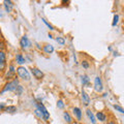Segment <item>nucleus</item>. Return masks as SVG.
Returning <instances> with one entry per match:
<instances>
[{
    "label": "nucleus",
    "mask_w": 124,
    "mask_h": 124,
    "mask_svg": "<svg viewBox=\"0 0 124 124\" xmlns=\"http://www.w3.org/2000/svg\"><path fill=\"white\" fill-rule=\"evenodd\" d=\"M82 100H83V103L86 107L89 106V103H90V97H89V95L84 90H82Z\"/></svg>",
    "instance_id": "obj_9"
},
{
    "label": "nucleus",
    "mask_w": 124,
    "mask_h": 124,
    "mask_svg": "<svg viewBox=\"0 0 124 124\" xmlns=\"http://www.w3.org/2000/svg\"><path fill=\"white\" fill-rule=\"evenodd\" d=\"M57 108H64V103H63V100L62 99H59L57 101Z\"/></svg>",
    "instance_id": "obj_22"
},
{
    "label": "nucleus",
    "mask_w": 124,
    "mask_h": 124,
    "mask_svg": "<svg viewBox=\"0 0 124 124\" xmlns=\"http://www.w3.org/2000/svg\"><path fill=\"white\" fill-rule=\"evenodd\" d=\"M6 67V55L3 51H0V72L4 71Z\"/></svg>",
    "instance_id": "obj_5"
},
{
    "label": "nucleus",
    "mask_w": 124,
    "mask_h": 124,
    "mask_svg": "<svg viewBox=\"0 0 124 124\" xmlns=\"http://www.w3.org/2000/svg\"><path fill=\"white\" fill-rule=\"evenodd\" d=\"M118 22H119V16L118 15H114V21H113V26H116L118 24Z\"/></svg>",
    "instance_id": "obj_23"
},
{
    "label": "nucleus",
    "mask_w": 124,
    "mask_h": 124,
    "mask_svg": "<svg viewBox=\"0 0 124 124\" xmlns=\"http://www.w3.org/2000/svg\"><path fill=\"white\" fill-rule=\"evenodd\" d=\"M86 114H87V116H88V118H89V120L91 121V123L92 124H96V118H95V116H94V114H93V112L91 111V110H88L86 111Z\"/></svg>",
    "instance_id": "obj_11"
},
{
    "label": "nucleus",
    "mask_w": 124,
    "mask_h": 124,
    "mask_svg": "<svg viewBox=\"0 0 124 124\" xmlns=\"http://www.w3.org/2000/svg\"><path fill=\"white\" fill-rule=\"evenodd\" d=\"M81 81H82V84L84 85V86L89 85V83H90V79H89V77L87 75H84V76L81 77Z\"/></svg>",
    "instance_id": "obj_17"
},
{
    "label": "nucleus",
    "mask_w": 124,
    "mask_h": 124,
    "mask_svg": "<svg viewBox=\"0 0 124 124\" xmlns=\"http://www.w3.org/2000/svg\"><path fill=\"white\" fill-rule=\"evenodd\" d=\"M36 108L37 110L39 111V113L41 114V117L44 120H46V121H48V120L50 119V113L48 112V110L46 108V107L42 104L41 102H36Z\"/></svg>",
    "instance_id": "obj_2"
},
{
    "label": "nucleus",
    "mask_w": 124,
    "mask_h": 124,
    "mask_svg": "<svg viewBox=\"0 0 124 124\" xmlns=\"http://www.w3.org/2000/svg\"><path fill=\"white\" fill-rule=\"evenodd\" d=\"M42 50H44V52L46 54H52L54 52V46L52 45H46L44 48H42Z\"/></svg>",
    "instance_id": "obj_14"
},
{
    "label": "nucleus",
    "mask_w": 124,
    "mask_h": 124,
    "mask_svg": "<svg viewBox=\"0 0 124 124\" xmlns=\"http://www.w3.org/2000/svg\"><path fill=\"white\" fill-rule=\"evenodd\" d=\"M16 61H17L18 64L23 65L26 62V59H25V57L23 56L21 53H17V54H16Z\"/></svg>",
    "instance_id": "obj_8"
},
{
    "label": "nucleus",
    "mask_w": 124,
    "mask_h": 124,
    "mask_svg": "<svg viewBox=\"0 0 124 124\" xmlns=\"http://www.w3.org/2000/svg\"><path fill=\"white\" fill-rule=\"evenodd\" d=\"M18 86H19V81H18V79H15L13 82H9V83H7L5 85L4 88H3V90L1 91V94L2 93L7 92V91H14L15 92Z\"/></svg>",
    "instance_id": "obj_3"
},
{
    "label": "nucleus",
    "mask_w": 124,
    "mask_h": 124,
    "mask_svg": "<svg viewBox=\"0 0 124 124\" xmlns=\"http://www.w3.org/2000/svg\"><path fill=\"white\" fill-rule=\"evenodd\" d=\"M41 21H42V22H44V23H45V24L46 25V27H48V28H49L50 30H54V27H53V26H52L51 24H50V23H49L48 21H46V19H44V18H42V19H41Z\"/></svg>",
    "instance_id": "obj_20"
},
{
    "label": "nucleus",
    "mask_w": 124,
    "mask_h": 124,
    "mask_svg": "<svg viewBox=\"0 0 124 124\" xmlns=\"http://www.w3.org/2000/svg\"><path fill=\"white\" fill-rule=\"evenodd\" d=\"M4 108H5V103L4 102H0V111L4 110Z\"/></svg>",
    "instance_id": "obj_26"
},
{
    "label": "nucleus",
    "mask_w": 124,
    "mask_h": 124,
    "mask_svg": "<svg viewBox=\"0 0 124 124\" xmlns=\"http://www.w3.org/2000/svg\"><path fill=\"white\" fill-rule=\"evenodd\" d=\"M108 124H116V123H115V122H114V121H110V122H108Z\"/></svg>",
    "instance_id": "obj_27"
},
{
    "label": "nucleus",
    "mask_w": 124,
    "mask_h": 124,
    "mask_svg": "<svg viewBox=\"0 0 124 124\" xmlns=\"http://www.w3.org/2000/svg\"><path fill=\"white\" fill-rule=\"evenodd\" d=\"M72 113L73 115L76 116V118L78 120H82V111H81V108H72Z\"/></svg>",
    "instance_id": "obj_10"
},
{
    "label": "nucleus",
    "mask_w": 124,
    "mask_h": 124,
    "mask_svg": "<svg viewBox=\"0 0 124 124\" xmlns=\"http://www.w3.org/2000/svg\"><path fill=\"white\" fill-rule=\"evenodd\" d=\"M63 118L65 120V122L68 123V124H70L72 122V117L70 116V114H69L68 112H64L63 113Z\"/></svg>",
    "instance_id": "obj_15"
},
{
    "label": "nucleus",
    "mask_w": 124,
    "mask_h": 124,
    "mask_svg": "<svg viewBox=\"0 0 124 124\" xmlns=\"http://www.w3.org/2000/svg\"><path fill=\"white\" fill-rule=\"evenodd\" d=\"M15 92L17 93L18 95H20L21 93L23 92V87H22V86H20V85H19V86L17 87V89H16V91H15Z\"/></svg>",
    "instance_id": "obj_24"
},
{
    "label": "nucleus",
    "mask_w": 124,
    "mask_h": 124,
    "mask_svg": "<svg viewBox=\"0 0 124 124\" xmlns=\"http://www.w3.org/2000/svg\"><path fill=\"white\" fill-rule=\"evenodd\" d=\"M20 46H21V48L23 50H26V49H28L29 46H31V42L29 40V38L27 37V35H24L22 38H21V40H20Z\"/></svg>",
    "instance_id": "obj_6"
},
{
    "label": "nucleus",
    "mask_w": 124,
    "mask_h": 124,
    "mask_svg": "<svg viewBox=\"0 0 124 124\" xmlns=\"http://www.w3.org/2000/svg\"><path fill=\"white\" fill-rule=\"evenodd\" d=\"M56 41H57L60 46H64V44H65L64 38H63V37H61V36H57V37H56Z\"/></svg>",
    "instance_id": "obj_19"
},
{
    "label": "nucleus",
    "mask_w": 124,
    "mask_h": 124,
    "mask_svg": "<svg viewBox=\"0 0 124 124\" xmlns=\"http://www.w3.org/2000/svg\"><path fill=\"white\" fill-rule=\"evenodd\" d=\"M4 7H5V10L7 13H10L11 9H13L14 7V4L11 1H4Z\"/></svg>",
    "instance_id": "obj_16"
},
{
    "label": "nucleus",
    "mask_w": 124,
    "mask_h": 124,
    "mask_svg": "<svg viewBox=\"0 0 124 124\" xmlns=\"http://www.w3.org/2000/svg\"><path fill=\"white\" fill-rule=\"evenodd\" d=\"M3 111L6 112V113H15V112H17V108L15 106H9V107H5Z\"/></svg>",
    "instance_id": "obj_18"
},
{
    "label": "nucleus",
    "mask_w": 124,
    "mask_h": 124,
    "mask_svg": "<svg viewBox=\"0 0 124 124\" xmlns=\"http://www.w3.org/2000/svg\"><path fill=\"white\" fill-rule=\"evenodd\" d=\"M114 108H115L116 111H118L119 113H121V114H123V113H124L123 108H122V107H120V106H118V104H114Z\"/></svg>",
    "instance_id": "obj_21"
},
{
    "label": "nucleus",
    "mask_w": 124,
    "mask_h": 124,
    "mask_svg": "<svg viewBox=\"0 0 124 124\" xmlns=\"http://www.w3.org/2000/svg\"><path fill=\"white\" fill-rule=\"evenodd\" d=\"M82 66L84 67V68H89V66H90V65H89V63H88V61L87 60H83L82 61Z\"/></svg>",
    "instance_id": "obj_25"
},
{
    "label": "nucleus",
    "mask_w": 124,
    "mask_h": 124,
    "mask_svg": "<svg viewBox=\"0 0 124 124\" xmlns=\"http://www.w3.org/2000/svg\"><path fill=\"white\" fill-rule=\"evenodd\" d=\"M94 89L96 92H102L103 90V85H102V81L100 79V77H96L94 80Z\"/></svg>",
    "instance_id": "obj_4"
},
{
    "label": "nucleus",
    "mask_w": 124,
    "mask_h": 124,
    "mask_svg": "<svg viewBox=\"0 0 124 124\" xmlns=\"http://www.w3.org/2000/svg\"><path fill=\"white\" fill-rule=\"evenodd\" d=\"M17 72L19 77L21 78L23 81H26V82H29L30 81V73L28 71V69L24 66H19L17 68Z\"/></svg>",
    "instance_id": "obj_1"
},
{
    "label": "nucleus",
    "mask_w": 124,
    "mask_h": 124,
    "mask_svg": "<svg viewBox=\"0 0 124 124\" xmlns=\"http://www.w3.org/2000/svg\"><path fill=\"white\" fill-rule=\"evenodd\" d=\"M95 118L97 120H99L100 122H104L107 120V115L104 113H102V112H97L95 115Z\"/></svg>",
    "instance_id": "obj_12"
},
{
    "label": "nucleus",
    "mask_w": 124,
    "mask_h": 124,
    "mask_svg": "<svg viewBox=\"0 0 124 124\" xmlns=\"http://www.w3.org/2000/svg\"><path fill=\"white\" fill-rule=\"evenodd\" d=\"M31 72H32L33 77L35 78L37 80H41L42 78H44V72H42L40 69H38L37 67H31Z\"/></svg>",
    "instance_id": "obj_7"
},
{
    "label": "nucleus",
    "mask_w": 124,
    "mask_h": 124,
    "mask_svg": "<svg viewBox=\"0 0 124 124\" xmlns=\"http://www.w3.org/2000/svg\"><path fill=\"white\" fill-rule=\"evenodd\" d=\"M15 73H16V69H15V66L13 64H10L9 65V70H8V72L6 73V79L8 80V79H10V78H13L14 76H15Z\"/></svg>",
    "instance_id": "obj_13"
}]
</instances>
